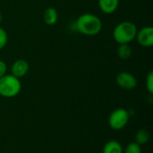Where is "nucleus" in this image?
I'll return each instance as SVG.
<instances>
[{
    "mask_svg": "<svg viewBox=\"0 0 153 153\" xmlns=\"http://www.w3.org/2000/svg\"><path fill=\"white\" fill-rule=\"evenodd\" d=\"M29 69H30V65L26 60L17 59L13 63L11 66V74L20 79L22 77H24L28 74Z\"/></svg>",
    "mask_w": 153,
    "mask_h": 153,
    "instance_id": "nucleus-7",
    "label": "nucleus"
},
{
    "mask_svg": "<svg viewBox=\"0 0 153 153\" xmlns=\"http://www.w3.org/2000/svg\"><path fill=\"white\" fill-rule=\"evenodd\" d=\"M117 56L122 60H128L133 55V49L130 44H119L117 50Z\"/></svg>",
    "mask_w": 153,
    "mask_h": 153,
    "instance_id": "nucleus-11",
    "label": "nucleus"
},
{
    "mask_svg": "<svg viewBox=\"0 0 153 153\" xmlns=\"http://www.w3.org/2000/svg\"><path fill=\"white\" fill-rule=\"evenodd\" d=\"M8 42V34L6 30L0 26V50H2Z\"/></svg>",
    "mask_w": 153,
    "mask_h": 153,
    "instance_id": "nucleus-14",
    "label": "nucleus"
},
{
    "mask_svg": "<svg viewBox=\"0 0 153 153\" xmlns=\"http://www.w3.org/2000/svg\"><path fill=\"white\" fill-rule=\"evenodd\" d=\"M119 2L120 0H98V4L103 13L112 14L117 10Z\"/></svg>",
    "mask_w": 153,
    "mask_h": 153,
    "instance_id": "nucleus-8",
    "label": "nucleus"
},
{
    "mask_svg": "<svg viewBox=\"0 0 153 153\" xmlns=\"http://www.w3.org/2000/svg\"><path fill=\"white\" fill-rule=\"evenodd\" d=\"M146 89L150 94L153 93V72H150L146 77Z\"/></svg>",
    "mask_w": 153,
    "mask_h": 153,
    "instance_id": "nucleus-15",
    "label": "nucleus"
},
{
    "mask_svg": "<svg viewBox=\"0 0 153 153\" xmlns=\"http://www.w3.org/2000/svg\"><path fill=\"white\" fill-rule=\"evenodd\" d=\"M124 150L120 143L115 140L108 141L103 147L102 153H123Z\"/></svg>",
    "mask_w": 153,
    "mask_h": 153,
    "instance_id": "nucleus-10",
    "label": "nucleus"
},
{
    "mask_svg": "<svg viewBox=\"0 0 153 153\" xmlns=\"http://www.w3.org/2000/svg\"><path fill=\"white\" fill-rule=\"evenodd\" d=\"M22 90V82L13 74H5L0 78V96L4 98H14Z\"/></svg>",
    "mask_w": 153,
    "mask_h": 153,
    "instance_id": "nucleus-3",
    "label": "nucleus"
},
{
    "mask_svg": "<svg viewBox=\"0 0 153 153\" xmlns=\"http://www.w3.org/2000/svg\"><path fill=\"white\" fill-rule=\"evenodd\" d=\"M43 21L47 25H55L58 21V13L54 7H48L43 13Z\"/></svg>",
    "mask_w": 153,
    "mask_h": 153,
    "instance_id": "nucleus-9",
    "label": "nucleus"
},
{
    "mask_svg": "<svg viewBox=\"0 0 153 153\" xmlns=\"http://www.w3.org/2000/svg\"><path fill=\"white\" fill-rule=\"evenodd\" d=\"M6 72H7V65L5 62L0 60V78L6 74Z\"/></svg>",
    "mask_w": 153,
    "mask_h": 153,
    "instance_id": "nucleus-16",
    "label": "nucleus"
},
{
    "mask_svg": "<svg viewBox=\"0 0 153 153\" xmlns=\"http://www.w3.org/2000/svg\"><path fill=\"white\" fill-rule=\"evenodd\" d=\"M135 39L143 48H151L153 46V27L145 26L137 30Z\"/></svg>",
    "mask_w": 153,
    "mask_h": 153,
    "instance_id": "nucleus-6",
    "label": "nucleus"
},
{
    "mask_svg": "<svg viewBox=\"0 0 153 153\" xmlns=\"http://www.w3.org/2000/svg\"><path fill=\"white\" fill-rule=\"evenodd\" d=\"M103 24L99 16L91 13L81 14L76 22L75 28L77 31L86 36H96L102 30Z\"/></svg>",
    "mask_w": 153,
    "mask_h": 153,
    "instance_id": "nucleus-1",
    "label": "nucleus"
},
{
    "mask_svg": "<svg viewBox=\"0 0 153 153\" xmlns=\"http://www.w3.org/2000/svg\"><path fill=\"white\" fill-rule=\"evenodd\" d=\"M2 20H3V15H2V13L0 12V23L2 22Z\"/></svg>",
    "mask_w": 153,
    "mask_h": 153,
    "instance_id": "nucleus-17",
    "label": "nucleus"
},
{
    "mask_svg": "<svg viewBox=\"0 0 153 153\" xmlns=\"http://www.w3.org/2000/svg\"><path fill=\"white\" fill-rule=\"evenodd\" d=\"M129 113L125 108L115 109L108 117V126L113 130H121L126 127L129 121Z\"/></svg>",
    "mask_w": 153,
    "mask_h": 153,
    "instance_id": "nucleus-4",
    "label": "nucleus"
},
{
    "mask_svg": "<svg viewBox=\"0 0 153 153\" xmlns=\"http://www.w3.org/2000/svg\"><path fill=\"white\" fill-rule=\"evenodd\" d=\"M123 153H142L141 145L136 143L135 142L130 143L125 149V152Z\"/></svg>",
    "mask_w": 153,
    "mask_h": 153,
    "instance_id": "nucleus-13",
    "label": "nucleus"
},
{
    "mask_svg": "<svg viewBox=\"0 0 153 153\" xmlns=\"http://www.w3.org/2000/svg\"><path fill=\"white\" fill-rule=\"evenodd\" d=\"M150 138H151V134L149 131L146 129H141L135 134V143H138L139 145H143L147 143Z\"/></svg>",
    "mask_w": 153,
    "mask_h": 153,
    "instance_id": "nucleus-12",
    "label": "nucleus"
},
{
    "mask_svg": "<svg viewBox=\"0 0 153 153\" xmlns=\"http://www.w3.org/2000/svg\"><path fill=\"white\" fill-rule=\"evenodd\" d=\"M117 84L124 90H134L137 86V79L128 72H120L116 77Z\"/></svg>",
    "mask_w": 153,
    "mask_h": 153,
    "instance_id": "nucleus-5",
    "label": "nucleus"
},
{
    "mask_svg": "<svg viewBox=\"0 0 153 153\" xmlns=\"http://www.w3.org/2000/svg\"><path fill=\"white\" fill-rule=\"evenodd\" d=\"M137 26L130 22L124 21L116 25L113 30L114 40L119 44H130L134 39H135L137 33Z\"/></svg>",
    "mask_w": 153,
    "mask_h": 153,
    "instance_id": "nucleus-2",
    "label": "nucleus"
}]
</instances>
